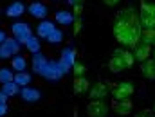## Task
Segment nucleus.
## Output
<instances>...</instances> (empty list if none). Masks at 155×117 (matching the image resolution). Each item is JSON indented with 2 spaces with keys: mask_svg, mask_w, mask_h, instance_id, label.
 <instances>
[{
  "mask_svg": "<svg viewBox=\"0 0 155 117\" xmlns=\"http://www.w3.org/2000/svg\"><path fill=\"white\" fill-rule=\"evenodd\" d=\"M65 74H67V72L63 70V67L60 65V61H58V60H49L47 67H45V69H43V72H41V78L54 83V81H60Z\"/></svg>",
  "mask_w": 155,
  "mask_h": 117,
  "instance_id": "4",
  "label": "nucleus"
},
{
  "mask_svg": "<svg viewBox=\"0 0 155 117\" xmlns=\"http://www.w3.org/2000/svg\"><path fill=\"white\" fill-rule=\"evenodd\" d=\"M67 4L72 5V7H76V5H79V4H83V0H67Z\"/></svg>",
  "mask_w": 155,
  "mask_h": 117,
  "instance_id": "35",
  "label": "nucleus"
},
{
  "mask_svg": "<svg viewBox=\"0 0 155 117\" xmlns=\"http://www.w3.org/2000/svg\"><path fill=\"white\" fill-rule=\"evenodd\" d=\"M87 94H88L90 99H105V97L110 94V88H108L107 83H103V81H96V83L90 85V88H88Z\"/></svg>",
  "mask_w": 155,
  "mask_h": 117,
  "instance_id": "10",
  "label": "nucleus"
},
{
  "mask_svg": "<svg viewBox=\"0 0 155 117\" xmlns=\"http://www.w3.org/2000/svg\"><path fill=\"white\" fill-rule=\"evenodd\" d=\"M153 114H155V106H153Z\"/></svg>",
  "mask_w": 155,
  "mask_h": 117,
  "instance_id": "38",
  "label": "nucleus"
},
{
  "mask_svg": "<svg viewBox=\"0 0 155 117\" xmlns=\"http://www.w3.org/2000/svg\"><path fill=\"white\" fill-rule=\"evenodd\" d=\"M20 43L16 41L15 38H5V41L0 45V60H9V58H13V56H16L18 52H20Z\"/></svg>",
  "mask_w": 155,
  "mask_h": 117,
  "instance_id": "6",
  "label": "nucleus"
},
{
  "mask_svg": "<svg viewBox=\"0 0 155 117\" xmlns=\"http://www.w3.org/2000/svg\"><path fill=\"white\" fill-rule=\"evenodd\" d=\"M25 49H27L31 54H36V52H40V50H41V43H40L38 36H35V34H33L31 38L27 40V41H25Z\"/></svg>",
  "mask_w": 155,
  "mask_h": 117,
  "instance_id": "25",
  "label": "nucleus"
},
{
  "mask_svg": "<svg viewBox=\"0 0 155 117\" xmlns=\"http://www.w3.org/2000/svg\"><path fill=\"white\" fill-rule=\"evenodd\" d=\"M128 67H126V63L119 58V56H112L110 58V61H108V70L112 72V74H121L123 70H126Z\"/></svg>",
  "mask_w": 155,
  "mask_h": 117,
  "instance_id": "21",
  "label": "nucleus"
},
{
  "mask_svg": "<svg viewBox=\"0 0 155 117\" xmlns=\"http://www.w3.org/2000/svg\"><path fill=\"white\" fill-rule=\"evenodd\" d=\"M15 79V70L9 69V67H0V83H9Z\"/></svg>",
  "mask_w": 155,
  "mask_h": 117,
  "instance_id": "28",
  "label": "nucleus"
},
{
  "mask_svg": "<svg viewBox=\"0 0 155 117\" xmlns=\"http://www.w3.org/2000/svg\"><path fill=\"white\" fill-rule=\"evenodd\" d=\"M7 99H9V97H7V96L0 90V105H7Z\"/></svg>",
  "mask_w": 155,
  "mask_h": 117,
  "instance_id": "34",
  "label": "nucleus"
},
{
  "mask_svg": "<svg viewBox=\"0 0 155 117\" xmlns=\"http://www.w3.org/2000/svg\"><path fill=\"white\" fill-rule=\"evenodd\" d=\"M56 29V25H54V22H51V20H40V24L36 25V36H38L40 40H47V36L52 33Z\"/></svg>",
  "mask_w": 155,
  "mask_h": 117,
  "instance_id": "15",
  "label": "nucleus"
},
{
  "mask_svg": "<svg viewBox=\"0 0 155 117\" xmlns=\"http://www.w3.org/2000/svg\"><path fill=\"white\" fill-rule=\"evenodd\" d=\"M112 108H114V112H116L117 115H130L132 110H134V103L130 101V97L128 99H119V101L114 99Z\"/></svg>",
  "mask_w": 155,
  "mask_h": 117,
  "instance_id": "14",
  "label": "nucleus"
},
{
  "mask_svg": "<svg viewBox=\"0 0 155 117\" xmlns=\"http://www.w3.org/2000/svg\"><path fill=\"white\" fill-rule=\"evenodd\" d=\"M20 99L24 103H27V105H35V103H38L41 99V92H40V88H35L31 85L22 86L20 88Z\"/></svg>",
  "mask_w": 155,
  "mask_h": 117,
  "instance_id": "9",
  "label": "nucleus"
},
{
  "mask_svg": "<svg viewBox=\"0 0 155 117\" xmlns=\"http://www.w3.org/2000/svg\"><path fill=\"white\" fill-rule=\"evenodd\" d=\"M47 63H49V58L40 50L36 54H33V60H31V67H33V72L35 74H40L41 76V72H43V69L47 67Z\"/></svg>",
  "mask_w": 155,
  "mask_h": 117,
  "instance_id": "13",
  "label": "nucleus"
},
{
  "mask_svg": "<svg viewBox=\"0 0 155 117\" xmlns=\"http://www.w3.org/2000/svg\"><path fill=\"white\" fill-rule=\"evenodd\" d=\"M112 56H119L124 63H126V67L130 69L134 63H135V58H134V52L132 50H128V49H121V47H117L114 49V52H112Z\"/></svg>",
  "mask_w": 155,
  "mask_h": 117,
  "instance_id": "18",
  "label": "nucleus"
},
{
  "mask_svg": "<svg viewBox=\"0 0 155 117\" xmlns=\"http://www.w3.org/2000/svg\"><path fill=\"white\" fill-rule=\"evenodd\" d=\"M11 69H13L15 72H24V70L27 69V60H25L22 54L13 56V58H11Z\"/></svg>",
  "mask_w": 155,
  "mask_h": 117,
  "instance_id": "22",
  "label": "nucleus"
},
{
  "mask_svg": "<svg viewBox=\"0 0 155 117\" xmlns=\"http://www.w3.org/2000/svg\"><path fill=\"white\" fill-rule=\"evenodd\" d=\"M27 13L33 16V18H36V20H45L47 18V15H49V7L43 4V2H31L29 5H27Z\"/></svg>",
  "mask_w": 155,
  "mask_h": 117,
  "instance_id": "11",
  "label": "nucleus"
},
{
  "mask_svg": "<svg viewBox=\"0 0 155 117\" xmlns=\"http://www.w3.org/2000/svg\"><path fill=\"white\" fill-rule=\"evenodd\" d=\"M11 33H13V38L20 45H25V41L33 36V27L27 22H15L11 25Z\"/></svg>",
  "mask_w": 155,
  "mask_h": 117,
  "instance_id": "3",
  "label": "nucleus"
},
{
  "mask_svg": "<svg viewBox=\"0 0 155 117\" xmlns=\"http://www.w3.org/2000/svg\"><path fill=\"white\" fill-rule=\"evenodd\" d=\"M13 81H15L18 86H27V85H31V81H33V74H29L27 70H24V72H16Z\"/></svg>",
  "mask_w": 155,
  "mask_h": 117,
  "instance_id": "24",
  "label": "nucleus"
},
{
  "mask_svg": "<svg viewBox=\"0 0 155 117\" xmlns=\"http://www.w3.org/2000/svg\"><path fill=\"white\" fill-rule=\"evenodd\" d=\"M153 60H155V54H153Z\"/></svg>",
  "mask_w": 155,
  "mask_h": 117,
  "instance_id": "40",
  "label": "nucleus"
},
{
  "mask_svg": "<svg viewBox=\"0 0 155 117\" xmlns=\"http://www.w3.org/2000/svg\"><path fill=\"white\" fill-rule=\"evenodd\" d=\"M25 11H27V7H25V4H24L22 0H13V2L5 7V16L11 18V20H15V18L24 16Z\"/></svg>",
  "mask_w": 155,
  "mask_h": 117,
  "instance_id": "12",
  "label": "nucleus"
},
{
  "mask_svg": "<svg viewBox=\"0 0 155 117\" xmlns=\"http://www.w3.org/2000/svg\"><path fill=\"white\" fill-rule=\"evenodd\" d=\"M63 38H65L63 31L56 27V29H54V31H52V33H51V34L47 36V41H49L51 45H58V43H61V41H63Z\"/></svg>",
  "mask_w": 155,
  "mask_h": 117,
  "instance_id": "27",
  "label": "nucleus"
},
{
  "mask_svg": "<svg viewBox=\"0 0 155 117\" xmlns=\"http://www.w3.org/2000/svg\"><path fill=\"white\" fill-rule=\"evenodd\" d=\"M52 2H58V0H52Z\"/></svg>",
  "mask_w": 155,
  "mask_h": 117,
  "instance_id": "39",
  "label": "nucleus"
},
{
  "mask_svg": "<svg viewBox=\"0 0 155 117\" xmlns=\"http://www.w3.org/2000/svg\"><path fill=\"white\" fill-rule=\"evenodd\" d=\"M81 27H83V22H81V18L78 16L76 20H74V36H78V34L81 33Z\"/></svg>",
  "mask_w": 155,
  "mask_h": 117,
  "instance_id": "30",
  "label": "nucleus"
},
{
  "mask_svg": "<svg viewBox=\"0 0 155 117\" xmlns=\"http://www.w3.org/2000/svg\"><path fill=\"white\" fill-rule=\"evenodd\" d=\"M153 45H155V43H153Z\"/></svg>",
  "mask_w": 155,
  "mask_h": 117,
  "instance_id": "41",
  "label": "nucleus"
},
{
  "mask_svg": "<svg viewBox=\"0 0 155 117\" xmlns=\"http://www.w3.org/2000/svg\"><path fill=\"white\" fill-rule=\"evenodd\" d=\"M72 88H74V94L76 96H81V94H87L88 88H90V81L85 78V76H79V78H74V83H72Z\"/></svg>",
  "mask_w": 155,
  "mask_h": 117,
  "instance_id": "19",
  "label": "nucleus"
},
{
  "mask_svg": "<svg viewBox=\"0 0 155 117\" xmlns=\"http://www.w3.org/2000/svg\"><path fill=\"white\" fill-rule=\"evenodd\" d=\"M134 117H150V112H139V114H135Z\"/></svg>",
  "mask_w": 155,
  "mask_h": 117,
  "instance_id": "37",
  "label": "nucleus"
},
{
  "mask_svg": "<svg viewBox=\"0 0 155 117\" xmlns=\"http://www.w3.org/2000/svg\"><path fill=\"white\" fill-rule=\"evenodd\" d=\"M143 29L144 27L139 20V11H135L134 7H124L116 13L112 31H114V38L117 43L128 49H135L139 45Z\"/></svg>",
  "mask_w": 155,
  "mask_h": 117,
  "instance_id": "1",
  "label": "nucleus"
},
{
  "mask_svg": "<svg viewBox=\"0 0 155 117\" xmlns=\"http://www.w3.org/2000/svg\"><path fill=\"white\" fill-rule=\"evenodd\" d=\"M20 88H22V86H18L15 81H9V83H4L0 90H2L7 97H15V96H18V94H20Z\"/></svg>",
  "mask_w": 155,
  "mask_h": 117,
  "instance_id": "23",
  "label": "nucleus"
},
{
  "mask_svg": "<svg viewBox=\"0 0 155 117\" xmlns=\"http://www.w3.org/2000/svg\"><path fill=\"white\" fill-rule=\"evenodd\" d=\"M108 105L103 99H90L87 105V115L88 117H107L108 115Z\"/></svg>",
  "mask_w": 155,
  "mask_h": 117,
  "instance_id": "5",
  "label": "nucleus"
},
{
  "mask_svg": "<svg viewBox=\"0 0 155 117\" xmlns=\"http://www.w3.org/2000/svg\"><path fill=\"white\" fill-rule=\"evenodd\" d=\"M141 74L144 76V79L155 81V60H146L141 63Z\"/></svg>",
  "mask_w": 155,
  "mask_h": 117,
  "instance_id": "20",
  "label": "nucleus"
},
{
  "mask_svg": "<svg viewBox=\"0 0 155 117\" xmlns=\"http://www.w3.org/2000/svg\"><path fill=\"white\" fill-rule=\"evenodd\" d=\"M139 20L144 29H155V2L143 0L139 7Z\"/></svg>",
  "mask_w": 155,
  "mask_h": 117,
  "instance_id": "2",
  "label": "nucleus"
},
{
  "mask_svg": "<svg viewBox=\"0 0 155 117\" xmlns=\"http://www.w3.org/2000/svg\"><path fill=\"white\" fill-rule=\"evenodd\" d=\"M81 13H83V4H79V5H76V7H74V11H72V15H74V16H81Z\"/></svg>",
  "mask_w": 155,
  "mask_h": 117,
  "instance_id": "31",
  "label": "nucleus"
},
{
  "mask_svg": "<svg viewBox=\"0 0 155 117\" xmlns=\"http://www.w3.org/2000/svg\"><path fill=\"white\" fill-rule=\"evenodd\" d=\"M105 2V5H108V7H114V5H117L121 0H103Z\"/></svg>",
  "mask_w": 155,
  "mask_h": 117,
  "instance_id": "33",
  "label": "nucleus"
},
{
  "mask_svg": "<svg viewBox=\"0 0 155 117\" xmlns=\"http://www.w3.org/2000/svg\"><path fill=\"white\" fill-rule=\"evenodd\" d=\"M54 20L60 24V25H72L74 24V20H76V16L71 13V11H65V9H60V11H56V15H54Z\"/></svg>",
  "mask_w": 155,
  "mask_h": 117,
  "instance_id": "16",
  "label": "nucleus"
},
{
  "mask_svg": "<svg viewBox=\"0 0 155 117\" xmlns=\"http://www.w3.org/2000/svg\"><path fill=\"white\" fill-rule=\"evenodd\" d=\"M139 43H143V45H153L155 43V29H143Z\"/></svg>",
  "mask_w": 155,
  "mask_h": 117,
  "instance_id": "26",
  "label": "nucleus"
},
{
  "mask_svg": "<svg viewBox=\"0 0 155 117\" xmlns=\"http://www.w3.org/2000/svg\"><path fill=\"white\" fill-rule=\"evenodd\" d=\"M150 52H152V45H143V43H139V45L134 49V58H135V61L143 63V61H146V60L150 58Z\"/></svg>",
  "mask_w": 155,
  "mask_h": 117,
  "instance_id": "17",
  "label": "nucleus"
},
{
  "mask_svg": "<svg viewBox=\"0 0 155 117\" xmlns=\"http://www.w3.org/2000/svg\"><path fill=\"white\" fill-rule=\"evenodd\" d=\"M9 114V106L7 105H0V117H5Z\"/></svg>",
  "mask_w": 155,
  "mask_h": 117,
  "instance_id": "32",
  "label": "nucleus"
},
{
  "mask_svg": "<svg viewBox=\"0 0 155 117\" xmlns=\"http://www.w3.org/2000/svg\"><path fill=\"white\" fill-rule=\"evenodd\" d=\"M72 72H74V76H76V78H79V76H83V74H85V72H87V67H85V65H83V63H74V65H72Z\"/></svg>",
  "mask_w": 155,
  "mask_h": 117,
  "instance_id": "29",
  "label": "nucleus"
},
{
  "mask_svg": "<svg viewBox=\"0 0 155 117\" xmlns=\"http://www.w3.org/2000/svg\"><path fill=\"white\" fill-rule=\"evenodd\" d=\"M134 92H135V86H134L132 81H121V83H117L116 86L112 88V97L116 101H119V99H128Z\"/></svg>",
  "mask_w": 155,
  "mask_h": 117,
  "instance_id": "7",
  "label": "nucleus"
},
{
  "mask_svg": "<svg viewBox=\"0 0 155 117\" xmlns=\"http://www.w3.org/2000/svg\"><path fill=\"white\" fill-rule=\"evenodd\" d=\"M5 38H7V34H5V31H2V29H0V45H2L4 41H5Z\"/></svg>",
  "mask_w": 155,
  "mask_h": 117,
  "instance_id": "36",
  "label": "nucleus"
},
{
  "mask_svg": "<svg viewBox=\"0 0 155 117\" xmlns=\"http://www.w3.org/2000/svg\"><path fill=\"white\" fill-rule=\"evenodd\" d=\"M60 65L63 67V70L69 74L71 70H72V65L78 61V54H76V50L72 49V47H65L63 50H61V54H60Z\"/></svg>",
  "mask_w": 155,
  "mask_h": 117,
  "instance_id": "8",
  "label": "nucleus"
}]
</instances>
